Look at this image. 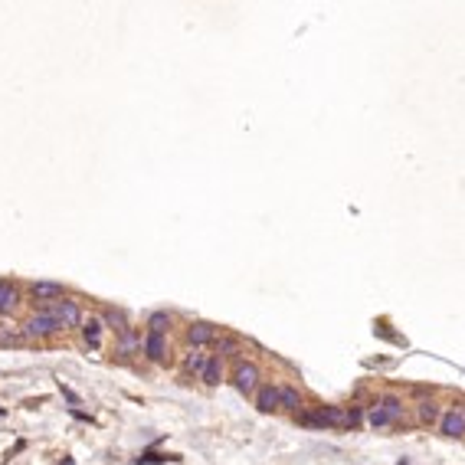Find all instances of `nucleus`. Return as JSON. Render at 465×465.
Masks as SVG:
<instances>
[{
    "mask_svg": "<svg viewBox=\"0 0 465 465\" xmlns=\"http://www.w3.org/2000/svg\"><path fill=\"white\" fill-rule=\"evenodd\" d=\"M298 423L301 426H354L357 413H347L341 406H321L318 413H305Z\"/></svg>",
    "mask_w": 465,
    "mask_h": 465,
    "instance_id": "1",
    "label": "nucleus"
},
{
    "mask_svg": "<svg viewBox=\"0 0 465 465\" xmlns=\"http://www.w3.org/2000/svg\"><path fill=\"white\" fill-rule=\"evenodd\" d=\"M46 315L56 321V325L62 328H76V325H82V311H79V305L76 301H66V298H56V301H49V308H46Z\"/></svg>",
    "mask_w": 465,
    "mask_h": 465,
    "instance_id": "2",
    "label": "nucleus"
},
{
    "mask_svg": "<svg viewBox=\"0 0 465 465\" xmlns=\"http://www.w3.org/2000/svg\"><path fill=\"white\" fill-rule=\"evenodd\" d=\"M403 416V406H400V400H393V397H387L380 406H373L370 409V426H390V423H397V419Z\"/></svg>",
    "mask_w": 465,
    "mask_h": 465,
    "instance_id": "3",
    "label": "nucleus"
},
{
    "mask_svg": "<svg viewBox=\"0 0 465 465\" xmlns=\"http://www.w3.org/2000/svg\"><path fill=\"white\" fill-rule=\"evenodd\" d=\"M52 331H59V325L46 315V311H40V315H33L23 325V337H46V334H52Z\"/></svg>",
    "mask_w": 465,
    "mask_h": 465,
    "instance_id": "4",
    "label": "nucleus"
},
{
    "mask_svg": "<svg viewBox=\"0 0 465 465\" xmlns=\"http://www.w3.org/2000/svg\"><path fill=\"white\" fill-rule=\"evenodd\" d=\"M256 383H259L256 364H239V367H236V390H239V393H253Z\"/></svg>",
    "mask_w": 465,
    "mask_h": 465,
    "instance_id": "5",
    "label": "nucleus"
},
{
    "mask_svg": "<svg viewBox=\"0 0 465 465\" xmlns=\"http://www.w3.org/2000/svg\"><path fill=\"white\" fill-rule=\"evenodd\" d=\"M30 295H33V301H56V298H62V285H56V282H33Z\"/></svg>",
    "mask_w": 465,
    "mask_h": 465,
    "instance_id": "6",
    "label": "nucleus"
},
{
    "mask_svg": "<svg viewBox=\"0 0 465 465\" xmlns=\"http://www.w3.org/2000/svg\"><path fill=\"white\" fill-rule=\"evenodd\" d=\"M462 429H465V413L462 409H452V413H445L442 419V433L452 436V439H462Z\"/></svg>",
    "mask_w": 465,
    "mask_h": 465,
    "instance_id": "7",
    "label": "nucleus"
},
{
    "mask_svg": "<svg viewBox=\"0 0 465 465\" xmlns=\"http://www.w3.org/2000/svg\"><path fill=\"white\" fill-rule=\"evenodd\" d=\"M16 301H20V292L10 282H0V315H10L16 308Z\"/></svg>",
    "mask_w": 465,
    "mask_h": 465,
    "instance_id": "8",
    "label": "nucleus"
},
{
    "mask_svg": "<svg viewBox=\"0 0 465 465\" xmlns=\"http://www.w3.org/2000/svg\"><path fill=\"white\" fill-rule=\"evenodd\" d=\"M187 337H190V344H210L213 337H217V331H213V325H207V321H196V325L187 331Z\"/></svg>",
    "mask_w": 465,
    "mask_h": 465,
    "instance_id": "9",
    "label": "nucleus"
},
{
    "mask_svg": "<svg viewBox=\"0 0 465 465\" xmlns=\"http://www.w3.org/2000/svg\"><path fill=\"white\" fill-rule=\"evenodd\" d=\"M164 351L167 347H164V337L160 334H148L145 337V354L151 357V361H164Z\"/></svg>",
    "mask_w": 465,
    "mask_h": 465,
    "instance_id": "10",
    "label": "nucleus"
},
{
    "mask_svg": "<svg viewBox=\"0 0 465 465\" xmlns=\"http://www.w3.org/2000/svg\"><path fill=\"white\" fill-rule=\"evenodd\" d=\"M279 406V387H262L259 390V409L262 413H272Z\"/></svg>",
    "mask_w": 465,
    "mask_h": 465,
    "instance_id": "11",
    "label": "nucleus"
},
{
    "mask_svg": "<svg viewBox=\"0 0 465 465\" xmlns=\"http://www.w3.org/2000/svg\"><path fill=\"white\" fill-rule=\"evenodd\" d=\"M148 334H160V337H164V331L167 328H171V315H167V311H154V315H151L148 318Z\"/></svg>",
    "mask_w": 465,
    "mask_h": 465,
    "instance_id": "12",
    "label": "nucleus"
},
{
    "mask_svg": "<svg viewBox=\"0 0 465 465\" xmlns=\"http://www.w3.org/2000/svg\"><path fill=\"white\" fill-rule=\"evenodd\" d=\"M279 406H285V409H298V406H301L298 390H292V387H279Z\"/></svg>",
    "mask_w": 465,
    "mask_h": 465,
    "instance_id": "13",
    "label": "nucleus"
},
{
    "mask_svg": "<svg viewBox=\"0 0 465 465\" xmlns=\"http://www.w3.org/2000/svg\"><path fill=\"white\" fill-rule=\"evenodd\" d=\"M82 334H85L88 347H98V337H102V321H98V318H88L85 328H82Z\"/></svg>",
    "mask_w": 465,
    "mask_h": 465,
    "instance_id": "14",
    "label": "nucleus"
},
{
    "mask_svg": "<svg viewBox=\"0 0 465 465\" xmlns=\"http://www.w3.org/2000/svg\"><path fill=\"white\" fill-rule=\"evenodd\" d=\"M220 377H223V364H220V357H210V361L203 364V380H207V383H220Z\"/></svg>",
    "mask_w": 465,
    "mask_h": 465,
    "instance_id": "15",
    "label": "nucleus"
},
{
    "mask_svg": "<svg viewBox=\"0 0 465 465\" xmlns=\"http://www.w3.org/2000/svg\"><path fill=\"white\" fill-rule=\"evenodd\" d=\"M118 347H121V354H131L135 347H141V337L128 328V331H121V344H118Z\"/></svg>",
    "mask_w": 465,
    "mask_h": 465,
    "instance_id": "16",
    "label": "nucleus"
},
{
    "mask_svg": "<svg viewBox=\"0 0 465 465\" xmlns=\"http://www.w3.org/2000/svg\"><path fill=\"white\" fill-rule=\"evenodd\" d=\"M105 321H109L112 328H118V331H128V318H124V311L109 308V311H105Z\"/></svg>",
    "mask_w": 465,
    "mask_h": 465,
    "instance_id": "17",
    "label": "nucleus"
},
{
    "mask_svg": "<svg viewBox=\"0 0 465 465\" xmlns=\"http://www.w3.org/2000/svg\"><path fill=\"white\" fill-rule=\"evenodd\" d=\"M23 331H0V344H20Z\"/></svg>",
    "mask_w": 465,
    "mask_h": 465,
    "instance_id": "18",
    "label": "nucleus"
},
{
    "mask_svg": "<svg viewBox=\"0 0 465 465\" xmlns=\"http://www.w3.org/2000/svg\"><path fill=\"white\" fill-rule=\"evenodd\" d=\"M203 364H207V361H203V354H190V357H187V367H190V370H203Z\"/></svg>",
    "mask_w": 465,
    "mask_h": 465,
    "instance_id": "19",
    "label": "nucleus"
},
{
    "mask_svg": "<svg viewBox=\"0 0 465 465\" xmlns=\"http://www.w3.org/2000/svg\"><path fill=\"white\" fill-rule=\"evenodd\" d=\"M419 413H423V419H433L436 416V403H423V406H419Z\"/></svg>",
    "mask_w": 465,
    "mask_h": 465,
    "instance_id": "20",
    "label": "nucleus"
},
{
    "mask_svg": "<svg viewBox=\"0 0 465 465\" xmlns=\"http://www.w3.org/2000/svg\"><path fill=\"white\" fill-rule=\"evenodd\" d=\"M220 351L233 354V351H236V341H233V337H223V341H220Z\"/></svg>",
    "mask_w": 465,
    "mask_h": 465,
    "instance_id": "21",
    "label": "nucleus"
},
{
    "mask_svg": "<svg viewBox=\"0 0 465 465\" xmlns=\"http://www.w3.org/2000/svg\"><path fill=\"white\" fill-rule=\"evenodd\" d=\"M62 397H66V400H69V403H79V397H76V393H73V390H66V387H62Z\"/></svg>",
    "mask_w": 465,
    "mask_h": 465,
    "instance_id": "22",
    "label": "nucleus"
},
{
    "mask_svg": "<svg viewBox=\"0 0 465 465\" xmlns=\"http://www.w3.org/2000/svg\"><path fill=\"white\" fill-rule=\"evenodd\" d=\"M400 465H406V462H400Z\"/></svg>",
    "mask_w": 465,
    "mask_h": 465,
    "instance_id": "23",
    "label": "nucleus"
}]
</instances>
